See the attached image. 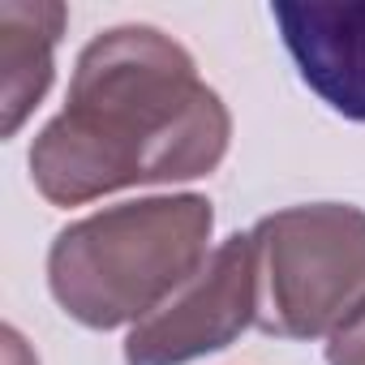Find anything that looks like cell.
<instances>
[{
	"label": "cell",
	"mask_w": 365,
	"mask_h": 365,
	"mask_svg": "<svg viewBox=\"0 0 365 365\" xmlns=\"http://www.w3.org/2000/svg\"><path fill=\"white\" fill-rule=\"evenodd\" d=\"M258 245V327L284 339L339 335L365 314V211L314 202L267 215Z\"/></svg>",
	"instance_id": "3"
},
{
	"label": "cell",
	"mask_w": 365,
	"mask_h": 365,
	"mask_svg": "<svg viewBox=\"0 0 365 365\" xmlns=\"http://www.w3.org/2000/svg\"><path fill=\"white\" fill-rule=\"evenodd\" d=\"M250 322H258V245L254 232H237L185 288L133 322L125 339V365H185L228 348Z\"/></svg>",
	"instance_id": "4"
},
{
	"label": "cell",
	"mask_w": 365,
	"mask_h": 365,
	"mask_svg": "<svg viewBox=\"0 0 365 365\" xmlns=\"http://www.w3.org/2000/svg\"><path fill=\"white\" fill-rule=\"evenodd\" d=\"M305 86L365 125V5H271Z\"/></svg>",
	"instance_id": "5"
},
{
	"label": "cell",
	"mask_w": 365,
	"mask_h": 365,
	"mask_svg": "<svg viewBox=\"0 0 365 365\" xmlns=\"http://www.w3.org/2000/svg\"><path fill=\"white\" fill-rule=\"evenodd\" d=\"M215 211L198 194L120 202L69 224L48 254L52 297L82 327L142 322L207 262Z\"/></svg>",
	"instance_id": "2"
},
{
	"label": "cell",
	"mask_w": 365,
	"mask_h": 365,
	"mask_svg": "<svg viewBox=\"0 0 365 365\" xmlns=\"http://www.w3.org/2000/svg\"><path fill=\"white\" fill-rule=\"evenodd\" d=\"M65 5L52 0H5L0 5V129L14 138L52 86Z\"/></svg>",
	"instance_id": "6"
},
{
	"label": "cell",
	"mask_w": 365,
	"mask_h": 365,
	"mask_svg": "<svg viewBox=\"0 0 365 365\" xmlns=\"http://www.w3.org/2000/svg\"><path fill=\"white\" fill-rule=\"evenodd\" d=\"M228 138L232 116L185 48L155 26H112L82 48L65 112L31 146V176L48 202L82 207L125 185L207 176Z\"/></svg>",
	"instance_id": "1"
},
{
	"label": "cell",
	"mask_w": 365,
	"mask_h": 365,
	"mask_svg": "<svg viewBox=\"0 0 365 365\" xmlns=\"http://www.w3.org/2000/svg\"><path fill=\"white\" fill-rule=\"evenodd\" d=\"M327 361L331 365H365V314H356L339 335H331Z\"/></svg>",
	"instance_id": "7"
},
{
	"label": "cell",
	"mask_w": 365,
	"mask_h": 365,
	"mask_svg": "<svg viewBox=\"0 0 365 365\" xmlns=\"http://www.w3.org/2000/svg\"><path fill=\"white\" fill-rule=\"evenodd\" d=\"M0 339H5V365H39L35 352L26 348V339H22L14 327H5V335H0Z\"/></svg>",
	"instance_id": "8"
}]
</instances>
